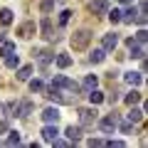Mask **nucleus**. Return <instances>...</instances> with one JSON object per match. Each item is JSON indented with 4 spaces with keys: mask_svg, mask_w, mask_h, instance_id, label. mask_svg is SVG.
<instances>
[{
    "mask_svg": "<svg viewBox=\"0 0 148 148\" xmlns=\"http://www.w3.org/2000/svg\"><path fill=\"white\" fill-rule=\"evenodd\" d=\"M12 52H17V47H15V42H12V40H5V42L0 45V57L5 59L8 54H12Z\"/></svg>",
    "mask_w": 148,
    "mask_h": 148,
    "instance_id": "27",
    "label": "nucleus"
},
{
    "mask_svg": "<svg viewBox=\"0 0 148 148\" xmlns=\"http://www.w3.org/2000/svg\"><path fill=\"white\" fill-rule=\"evenodd\" d=\"M40 10H42V15H49L54 10V0H42L40 3Z\"/></svg>",
    "mask_w": 148,
    "mask_h": 148,
    "instance_id": "33",
    "label": "nucleus"
},
{
    "mask_svg": "<svg viewBox=\"0 0 148 148\" xmlns=\"http://www.w3.org/2000/svg\"><path fill=\"white\" fill-rule=\"evenodd\" d=\"M64 138H67L72 146L82 143V138H84V126H74V123H69V126L64 128Z\"/></svg>",
    "mask_w": 148,
    "mask_h": 148,
    "instance_id": "7",
    "label": "nucleus"
},
{
    "mask_svg": "<svg viewBox=\"0 0 148 148\" xmlns=\"http://www.w3.org/2000/svg\"><path fill=\"white\" fill-rule=\"evenodd\" d=\"M91 37H94V32L86 30V27H82V30H74L72 37H69V47H72L74 52H84V49H89Z\"/></svg>",
    "mask_w": 148,
    "mask_h": 148,
    "instance_id": "1",
    "label": "nucleus"
},
{
    "mask_svg": "<svg viewBox=\"0 0 148 148\" xmlns=\"http://www.w3.org/2000/svg\"><path fill=\"white\" fill-rule=\"evenodd\" d=\"M141 99H143V94H141V91L136 89V86H133V89L128 91V94H123V101H126V106H133V104H141Z\"/></svg>",
    "mask_w": 148,
    "mask_h": 148,
    "instance_id": "20",
    "label": "nucleus"
},
{
    "mask_svg": "<svg viewBox=\"0 0 148 148\" xmlns=\"http://www.w3.org/2000/svg\"><path fill=\"white\" fill-rule=\"evenodd\" d=\"M15 35L20 37V40H32V37L37 35V25L32 20H27V22H22V25L15 30Z\"/></svg>",
    "mask_w": 148,
    "mask_h": 148,
    "instance_id": "8",
    "label": "nucleus"
},
{
    "mask_svg": "<svg viewBox=\"0 0 148 148\" xmlns=\"http://www.w3.org/2000/svg\"><path fill=\"white\" fill-rule=\"evenodd\" d=\"M133 126H136V123H131V121H121V119H119V123H116V128L123 133V136H131V133H133Z\"/></svg>",
    "mask_w": 148,
    "mask_h": 148,
    "instance_id": "29",
    "label": "nucleus"
},
{
    "mask_svg": "<svg viewBox=\"0 0 148 148\" xmlns=\"http://www.w3.org/2000/svg\"><path fill=\"white\" fill-rule=\"evenodd\" d=\"M5 67L8 69H17V67H20V54H17V52L8 54V57H5Z\"/></svg>",
    "mask_w": 148,
    "mask_h": 148,
    "instance_id": "30",
    "label": "nucleus"
},
{
    "mask_svg": "<svg viewBox=\"0 0 148 148\" xmlns=\"http://www.w3.org/2000/svg\"><path fill=\"white\" fill-rule=\"evenodd\" d=\"M136 15H138V8L128 5L126 10H121V22H123V25H133V20H136Z\"/></svg>",
    "mask_w": 148,
    "mask_h": 148,
    "instance_id": "18",
    "label": "nucleus"
},
{
    "mask_svg": "<svg viewBox=\"0 0 148 148\" xmlns=\"http://www.w3.org/2000/svg\"><path fill=\"white\" fill-rule=\"evenodd\" d=\"M89 12L96 17H104L109 12V0H94V3H89Z\"/></svg>",
    "mask_w": 148,
    "mask_h": 148,
    "instance_id": "12",
    "label": "nucleus"
},
{
    "mask_svg": "<svg viewBox=\"0 0 148 148\" xmlns=\"http://www.w3.org/2000/svg\"><path fill=\"white\" fill-rule=\"evenodd\" d=\"M37 30H40V35H42L47 42H59V35L54 32V25H52V17H49V15H42Z\"/></svg>",
    "mask_w": 148,
    "mask_h": 148,
    "instance_id": "3",
    "label": "nucleus"
},
{
    "mask_svg": "<svg viewBox=\"0 0 148 148\" xmlns=\"http://www.w3.org/2000/svg\"><path fill=\"white\" fill-rule=\"evenodd\" d=\"M119 32H109V35H104L101 37V49H106V52H116V47H119Z\"/></svg>",
    "mask_w": 148,
    "mask_h": 148,
    "instance_id": "9",
    "label": "nucleus"
},
{
    "mask_svg": "<svg viewBox=\"0 0 148 148\" xmlns=\"http://www.w3.org/2000/svg\"><path fill=\"white\" fill-rule=\"evenodd\" d=\"M72 62H74V59L69 57L67 52H57V54H54V64H57L59 69H67V67H72Z\"/></svg>",
    "mask_w": 148,
    "mask_h": 148,
    "instance_id": "19",
    "label": "nucleus"
},
{
    "mask_svg": "<svg viewBox=\"0 0 148 148\" xmlns=\"http://www.w3.org/2000/svg\"><path fill=\"white\" fill-rule=\"evenodd\" d=\"M104 59H106V49L96 47V49H91V52H89V62L91 64H101Z\"/></svg>",
    "mask_w": 148,
    "mask_h": 148,
    "instance_id": "25",
    "label": "nucleus"
},
{
    "mask_svg": "<svg viewBox=\"0 0 148 148\" xmlns=\"http://www.w3.org/2000/svg\"><path fill=\"white\" fill-rule=\"evenodd\" d=\"M54 3H62V5H64V3H67V0H54Z\"/></svg>",
    "mask_w": 148,
    "mask_h": 148,
    "instance_id": "43",
    "label": "nucleus"
},
{
    "mask_svg": "<svg viewBox=\"0 0 148 148\" xmlns=\"http://www.w3.org/2000/svg\"><path fill=\"white\" fill-rule=\"evenodd\" d=\"M20 143H22V136H20V131H8L5 146H20Z\"/></svg>",
    "mask_w": 148,
    "mask_h": 148,
    "instance_id": "28",
    "label": "nucleus"
},
{
    "mask_svg": "<svg viewBox=\"0 0 148 148\" xmlns=\"http://www.w3.org/2000/svg\"><path fill=\"white\" fill-rule=\"evenodd\" d=\"M12 20H15V12L10 8H0V25L8 27V25H12Z\"/></svg>",
    "mask_w": 148,
    "mask_h": 148,
    "instance_id": "22",
    "label": "nucleus"
},
{
    "mask_svg": "<svg viewBox=\"0 0 148 148\" xmlns=\"http://www.w3.org/2000/svg\"><path fill=\"white\" fill-rule=\"evenodd\" d=\"M119 99H121V96H119V94H116V91H114V94H109V96H104V101H109V104H111V106L116 104V101H119Z\"/></svg>",
    "mask_w": 148,
    "mask_h": 148,
    "instance_id": "39",
    "label": "nucleus"
},
{
    "mask_svg": "<svg viewBox=\"0 0 148 148\" xmlns=\"http://www.w3.org/2000/svg\"><path fill=\"white\" fill-rule=\"evenodd\" d=\"M136 42H143V45L148 42V30H146V27H141V30L136 32Z\"/></svg>",
    "mask_w": 148,
    "mask_h": 148,
    "instance_id": "36",
    "label": "nucleus"
},
{
    "mask_svg": "<svg viewBox=\"0 0 148 148\" xmlns=\"http://www.w3.org/2000/svg\"><path fill=\"white\" fill-rule=\"evenodd\" d=\"M86 96H89V104L91 106H99L101 104V101H104V91H99V89H89V91H86Z\"/></svg>",
    "mask_w": 148,
    "mask_h": 148,
    "instance_id": "24",
    "label": "nucleus"
},
{
    "mask_svg": "<svg viewBox=\"0 0 148 148\" xmlns=\"http://www.w3.org/2000/svg\"><path fill=\"white\" fill-rule=\"evenodd\" d=\"M77 114H79V126H94L96 119H99L96 106H79V109H77Z\"/></svg>",
    "mask_w": 148,
    "mask_h": 148,
    "instance_id": "5",
    "label": "nucleus"
},
{
    "mask_svg": "<svg viewBox=\"0 0 148 148\" xmlns=\"http://www.w3.org/2000/svg\"><path fill=\"white\" fill-rule=\"evenodd\" d=\"M96 86H99V77H96V74H86L84 82H82V89H84V94H86L89 89H96Z\"/></svg>",
    "mask_w": 148,
    "mask_h": 148,
    "instance_id": "23",
    "label": "nucleus"
},
{
    "mask_svg": "<svg viewBox=\"0 0 148 148\" xmlns=\"http://www.w3.org/2000/svg\"><path fill=\"white\" fill-rule=\"evenodd\" d=\"M121 5H133V0H119Z\"/></svg>",
    "mask_w": 148,
    "mask_h": 148,
    "instance_id": "41",
    "label": "nucleus"
},
{
    "mask_svg": "<svg viewBox=\"0 0 148 148\" xmlns=\"http://www.w3.org/2000/svg\"><path fill=\"white\" fill-rule=\"evenodd\" d=\"M0 114H3V116H5V104H3V101H0Z\"/></svg>",
    "mask_w": 148,
    "mask_h": 148,
    "instance_id": "42",
    "label": "nucleus"
},
{
    "mask_svg": "<svg viewBox=\"0 0 148 148\" xmlns=\"http://www.w3.org/2000/svg\"><path fill=\"white\" fill-rule=\"evenodd\" d=\"M52 146H57V148H64V146H72V143H69L67 138H59V136H57V138L52 141Z\"/></svg>",
    "mask_w": 148,
    "mask_h": 148,
    "instance_id": "38",
    "label": "nucleus"
},
{
    "mask_svg": "<svg viewBox=\"0 0 148 148\" xmlns=\"http://www.w3.org/2000/svg\"><path fill=\"white\" fill-rule=\"evenodd\" d=\"M10 131V119H0V136Z\"/></svg>",
    "mask_w": 148,
    "mask_h": 148,
    "instance_id": "37",
    "label": "nucleus"
},
{
    "mask_svg": "<svg viewBox=\"0 0 148 148\" xmlns=\"http://www.w3.org/2000/svg\"><path fill=\"white\" fill-rule=\"evenodd\" d=\"M32 109H35L32 99H22V101H17V111H15V116H20V119H27V116L32 114Z\"/></svg>",
    "mask_w": 148,
    "mask_h": 148,
    "instance_id": "15",
    "label": "nucleus"
},
{
    "mask_svg": "<svg viewBox=\"0 0 148 148\" xmlns=\"http://www.w3.org/2000/svg\"><path fill=\"white\" fill-rule=\"evenodd\" d=\"M27 89L32 91V94H42V89H45V82L42 79H27Z\"/></svg>",
    "mask_w": 148,
    "mask_h": 148,
    "instance_id": "26",
    "label": "nucleus"
},
{
    "mask_svg": "<svg viewBox=\"0 0 148 148\" xmlns=\"http://www.w3.org/2000/svg\"><path fill=\"white\" fill-rule=\"evenodd\" d=\"M32 72H35V64H22V67H17L15 79H17V82H27V79L32 77Z\"/></svg>",
    "mask_w": 148,
    "mask_h": 148,
    "instance_id": "16",
    "label": "nucleus"
},
{
    "mask_svg": "<svg viewBox=\"0 0 148 148\" xmlns=\"http://www.w3.org/2000/svg\"><path fill=\"white\" fill-rule=\"evenodd\" d=\"M54 54H57L54 49H37V52H35V57H37V62H40V67L45 69L49 62H54Z\"/></svg>",
    "mask_w": 148,
    "mask_h": 148,
    "instance_id": "13",
    "label": "nucleus"
},
{
    "mask_svg": "<svg viewBox=\"0 0 148 148\" xmlns=\"http://www.w3.org/2000/svg\"><path fill=\"white\" fill-rule=\"evenodd\" d=\"M106 146L109 148H123L126 141H121V138H106Z\"/></svg>",
    "mask_w": 148,
    "mask_h": 148,
    "instance_id": "35",
    "label": "nucleus"
},
{
    "mask_svg": "<svg viewBox=\"0 0 148 148\" xmlns=\"http://www.w3.org/2000/svg\"><path fill=\"white\" fill-rule=\"evenodd\" d=\"M59 116H62V114H59L57 106H47V109L40 114V119H42L45 123H57V121H59Z\"/></svg>",
    "mask_w": 148,
    "mask_h": 148,
    "instance_id": "14",
    "label": "nucleus"
},
{
    "mask_svg": "<svg viewBox=\"0 0 148 148\" xmlns=\"http://www.w3.org/2000/svg\"><path fill=\"white\" fill-rule=\"evenodd\" d=\"M42 94L47 96L54 104H74V96H67L64 89H57V86H49V89H42Z\"/></svg>",
    "mask_w": 148,
    "mask_h": 148,
    "instance_id": "6",
    "label": "nucleus"
},
{
    "mask_svg": "<svg viewBox=\"0 0 148 148\" xmlns=\"http://www.w3.org/2000/svg\"><path fill=\"white\" fill-rule=\"evenodd\" d=\"M5 40H8V32H0V45L5 42Z\"/></svg>",
    "mask_w": 148,
    "mask_h": 148,
    "instance_id": "40",
    "label": "nucleus"
},
{
    "mask_svg": "<svg viewBox=\"0 0 148 148\" xmlns=\"http://www.w3.org/2000/svg\"><path fill=\"white\" fill-rule=\"evenodd\" d=\"M128 49H131V52H128L126 57H131V59H143V57H146V45H143V42H133Z\"/></svg>",
    "mask_w": 148,
    "mask_h": 148,
    "instance_id": "17",
    "label": "nucleus"
},
{
    "mask_svg": "<svg viewBox=\"0 0 148 148\" xmlns=\"http://www.w3.org/2000/svg\"><path fill=\"white\" fill-rule=\"evenodd\" d=\"M40 133H42V141H45V143H52V141H54V138H57L62 131L57 128V123H45Z\"/></svg>",
    "mask_w": 148,
    "mask_h": 148,
    "instance_id": "11",
    "label": "nucleus"
},
{
    "mask_svg": "<svg viewBox=\"0 0 148 148\" xmlns=\"http://www.w3.org/2000/svg\"><path fill=\"white\" fill-rule=\"evenodd\" d=\"M72 15H74V12H72V10H67V8H64V10L59 12V20H57V22H59V27H64V25H67V22L72 20Z\"/></svg>",
    "mask_w": 148,
    "mask_h": 148,
    "instance_id": "32",
    "label": "nucleus"
},
{
    "mask_svg": "<svg viewBox=\"0 0 148 148\" xmlns=\"http://www.w3.org/2000/svg\"><path fill=\"white\" fill-rule=\"evenodd\" d=\"M86 146H91V148L106 146V138H99V136H94V138H86Z\"/></svg>",
    "mask_w": 148,
    "mask_h": 148,
    "instance_id": "34",
    "label": "nucleus"
},
{
    "mask_svg": "<svg viewBox=\"0 0 148 148\" xmlns=\"http://www.w3.org/2000/svg\"><path fill=\"white\" fill-rule=\"evenodd\" d=\"M106 15H109V22H111V25H119V22H121V10H119V8L109 10Z\"/></svg>",
    "mask_w": 148,
    "mask_h": 148,
    "instance_id": "31",
    "label": "nucleus"
},
{
    "mask_svg": "<svg viewBox=\"0 0 148 148\" xmlns=\"http://www.w3.org/2000/svg\"><path fill=\"white\" fill-rule=\"evenodd\" d=\"M116 123H119L116 111H111V114H106V116L96 119V126H99V131L104 133V136H111V133L116 131Z\"/></svg>",
    "mask_w": 148,
    "mask_h": 148,
    "instance_id": "4",
    "label": "nucleus"
},
{
    "mask_svg": "<svg viewBox=\"0 0 148 148\" xmlns=\"http://www.w3.org/2000/svg\"><path fill=\"white\" fill-rule=\"evenodd\" d=\"M52 86H57V89H64L67 94H74V96H82V94H84L82 84H77L74 79L64 77V74H54V79H52Z\"/></svg>",
    "mask_w": 148,
    "mask_h": 148,
    "instance_id": "2",
    "label": "nucleus"
},
{
    "mask_svg": "<svg viewBox=\"0 0 148 148\" xmlns=\"http://www.w3.org/2000/svg\"><path fill=\"white\" fill-rule=\"evenodd\" d=\"M143 119H146V109H141V106H138V104L128 106L126 121H131V123H143Z\"/></svg>",
    "mask_w": 148,
    "mask_h": 148,
    "instance_id": "10",
    "label": "nucleus"
},
{
    "mask_svg": "<svg viewBox=\"0 0 148 148\" xmlns=\"http://www.w3.org/2000/svg\"><path fill=\"white\" fill-rule=\"evenodd\" d=\"M123 82L131 84V86H138V84L143 82V74H141V72H123Z\"/></svg>",
    "mask_w": 148,
    "mask_h": 148,
    "instance_id": "21",
    "label": "nucleus"
}]
</instances>
